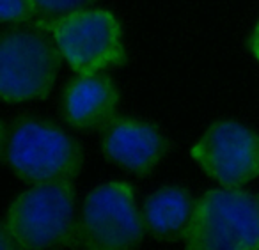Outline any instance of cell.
Returning <instances> with one entry per match:
<instances>
[{
    "label": "cell",
    "mask_w": 259,
    "mask_h": 250,
    "mask_svg": "<svg viewBox=\"0 0 259 250\" xmlns=\"http://www.w3.org/2000/svg\"><path fill=\"white\" fill-rule=\"evenodd\" d=\"M76 193L71 179L32 183L13 199L2 229L15 248H57L75 241Z\"/></svg>",
    "instance_id": "obj_1"
},
{
    "label": "cell",
    "mask_w": 259,
    "mask_h": 250,
    "mask_svg": "<svg viewBox=\"0 0 259 250\" xmlns=\"http://www.w3.org/2000/svg\"><path fill=\"white\" fill-rule=\"evenodd\" d=\"M2 153L13 174L27 183L73 179L83 163L82 147L69 133L36 117L4 126Z\"/></svg>",
    "instance_id": "obj_2"
},
{
    "label": "cell",
    "mask_w": 259,
    "mask_h": 250,
    "mask_svg": "<svg viewBox=\"0 0 259 250\" xmlns=\"http://www.w3.org/2000/svg\"><path fill=\"white\" fill-rule=\"evenodd\" d=\"M183 241L195 250H259V193L222 185L208 190Z\"/></svg>",
    "instance_id": "obj_3"
},
{
    "label": "cell",
    "mask_w": 259,
    "mask_h": 250,
    "mask_svg": "<svg viewBox=\"0 0 259 250\" xmlns=\"http://www.w3.org/2000/svg\"><path fill=\"white\" fill-rule=\"evenodd\" d=\"M144 229L142 210L132 185L105 181L87 192L73 243L94 250L132 248L142 241Z\"/></svg>",
    "instance_id": "obj_4"
},
{
    "label": "cell",
    "mask_w": 259,
    "mask_h": 250,
    "mask_svg": "<svg viewBox=\"0 0 259 250\" xmlns=\"http://www.w3.org/2000/svg\"><path fill=\"white\" fill-rule=\"evenodd\" d=\"M54 39L39 29H13L0 41V98L4 103L43 100L59 75Z\"/></svg>",
    "instance_id": "obj_5"
},
{
    "label": "cell",
    "mask_w": 259,
    "mask_h": 250,
    "mask_svg": "<svg viewBox=\"0 0 259 250\" xmlns=\"http://www.w3.org/2000/svg\"><path fill=\"white\" fill-rule=\"evenodd\" d=\"M47 30L76 75L105 71L126 59L122 27L107 9H80L55 20Z\"/></svg>",
    "instance_id": "obj_6"
},
{
    "label": "cell",
    "mask_w": 259,
    "mask_h": 250,
    "mask_svg": "<svg viewBox=\"0 0 259 250\" xmlns=\"http://www.w3.org/2000/svg\"><path fill=\"white\" fill-rule=\"evenodd\" d=\"M190 154L222 186H245L259 178V132L236 119L209 126Z\"/></svg>",
    "instance_id": "obj_7"
},
{
    "label": "cell",
    "mask_w": 259,
    "mask_h": 250,
    "mask_svg": "<svg viewBox=\"0 0 259 250\" xmlns=\"http://www.w3.org/2000/svg\"><path fill=\"white\" fill-rule=\"evenodd\" d=\"M169 140L151 121L115 117L103 130L101 151L108 161L135 176H148L162 163Z\"/></svg>",
    "instance_id": "obj_8"
},
{
    "label": "cell",
    "mask_w": 259,
    "mask_h": 250,
    "mask_svg": "<svg viewBox=\"0 0 259 250\" xmlns=\"http://www.w3.org/2000/svg\"><path fill=\"white\" fill-rule=\"evenodd\" d=\"M119 89L108 75L80 73L66 86L62 112L73 128L80 132L105 130L117 117Z\"/></svg>",
    "instance_id": "obj_9"
},
{
    "label": "cell",
    "mask_w": 259,
    "mask_h": 250,
    "mask_svg": "<svg viewBox=\"0 0 259 250\" xmlns=\"http://www.w3.org/2000/svg\"><path fill=\"white\" fill-rule=\"evenodd\" d=\"M195 200L187 188L178 185L162 186L151 192L142 202L144 225L158 239L185 238L192 224Z\"/></svg>",
    "instance_id": "obj_10"
},
{
    "label": "cell",
    "mask_w": 259,
    "mask_h": 250,
    "mask_svg": "<svg viewBox=\"0 0 259 250\" xmlns=\"http://www.w3.org/2000/svg\"><path fill=\"white\" fill-rule=\"evenodd\" d=\"M32 2L36 9L34 22H37L39 27L45 25V29H48L55 20L80 11V9L91 8L96 0H32Z\"/></svg>",
    "instance_id": "obj_11"
},
{
    "label": "cell",
    "mask_w": 259,
    "mask_h": 250,
    "mask_svg": "<svg viewBox=\"0 0 259 250\" xmlns=\"http://www.w3.org/2000/svg\"><path fill=\"white\" fill-rule=\"evenodd\" d=\"M36 18L32 0H0V20L6 25L25 23Z\"/></svg>",
    "instance_id": "obj_12"
},
{
    "label": "cell",
    "mask_w": 259,
    "mask_h": 250,
    "mask_svg": "<svg viewBox=\"0 0 259 250\" xmlns=\"http://www.w3.org/2000/svg\"><path fill=\"white\" fill-rule=\"evenodd\" d=\"M250 52H252V55H254L255 61L259 62V20L254 25L252 34H250Z\"/></svg>",
    "instance_id": "obj_13"
}]
</instances>
